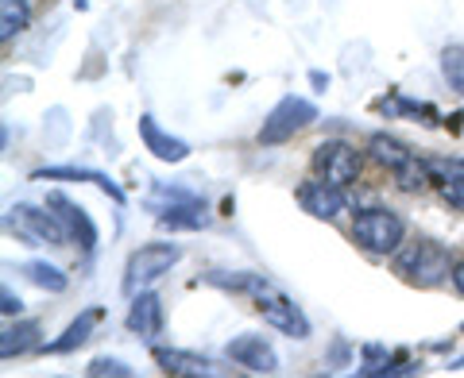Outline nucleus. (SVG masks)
Masks as SVG:
<instances>
[{"label":"nucleus","mask_w":464,"mask_h":378,"mask_svg":"<svg viewBox=\"0 0 464 378\" xmlns=\"http://www.w3.org/2000/svg\"><path fill=\"white\" fill-rule=\"evenodd\" d=\"M395 270L402 274V279L418 282V286H438V282L449 279V255H445L441 243H433V240H414V243L399 247Z\"/></svg>","instance_id":"nucleus-1"},{"label":"nucleus","mask_w":464,"mask_h":378,"mask_svg":"<svg viewBox=\"0 0 464 378\" xmlns=\"http://www.w3.org/2000/svg\"><path fill=\"white\" fill-rule=\"evenodd\" d=\"M402 221L391 209H364L353 221V236L356 243H364L368 251L375 255H391V251H399L402 247Z\"/></svg>","instance_id":"nucleus-2"},{"label":"nucleus","mask_w":464,"mask_h":378,"mask_svg":"<svg viewBox=\"0 0 464 378\" xmlns=\"http://www.w3.org/2000/svg\"><path fill=\"white\" fill-rule=\"evenodd\" d=\"M317 120V109L310 105L306 97H283L279 105L271 109V116L264 120V128H259V143H286L295 132H302V128H310Z\"/></svg>","instance_id":"nucleus-3"},{"label":"nucleus","mask_w":464,"mask_h":378,"mask_svg":"<svg viewBox=\"0 0 464 378\" xmlns=\"http://www.w3.org/2000/svg\"><path fill=\"white\" fill-rule=\"evenodd\" d=\"M8 232H16L24 243H35V247L39 243L58 247L66 240L63 221H58L54 213H47V209H35V205H12L8 209Z\"/></svg>","instance_id":"nucleus-4"},{"label":"nucleus","mask_w":464,"mask_h":378,"mask_svg":"<svg viewBox=\"0 0 464 378\" xmlns=\"http://www.w3.org/2000/svg\"><path fill=\"white\" fill-rule=\"evenodd\" d=\"M182 251L174 243H148V247H140V251L128 259V270H124V289L128 294H136L140 286H148L155 279H163V274L179 263Z\"/></svg>","instance_id":"nucleus-5"},{"label":"nucleus","mask_w":464,"mask_h":378,"mask_svg":"<svg viewBox=\"0 0 464 378\" xmlns=\"http://www.w3.org/2000/svg\"><path fill=\"white\" fill-rule=\"evenodd\" d=\"M360 166H364V158H360L356 147H348L341 139H325L322 147H314V170L317 178H325L333 185H353L360 178Z\"/></svg>","instance_id":"nucleus-6"},{"label":"nucleus","mask_w":464,"mask_h":378,"mask_svg":"<svg viewBox=\"0 0 464 378\" xmlns=\"http://www.w3.org/2000/svg\"><path fill=\"white\" fill-rule=\"evenodd\" d=\"M256 309L264 313V321L267 325H275L279 332H286L290 340H306L310 336V321L302 317V309L290 298H283V294H275V289H267V282L256 289Z\"/></svg>","instance_id":"nucleus-7"},{"label":"nucleus","mask_w":464,"mask_h":378,"mask_svg":"<svg viewBox=\"0 0 464 378\" xmlns=\"http://www.w3.org/2000/svg\"><path fill=\"white\" fill-rule=\"evenodd\" d=\"M225 355L237 363V367H248L252 374H275V371H279V359H275L271 344L264 336H256V332H244V336L228 340Z\"/></svg>","instance_id":"nucleus-8"},{"label":"nucleus","mask_w":464,"mask_h":378,"mask_svg":"<svg viewBox=\"0 0 464 378\" xmlns=\"http://www.w3.org/2000/svg\"><path fill=\"white\" fill-rule=\"evenodd\" d=\"M47 209H54V216L66 228V236H74L82 243V251H93L97 247V224L90 221V213H85L82 205H74L66 194H47Z\"/></svg>","instance_id":"nucleus-9"},{"label":"nucleus","mask_w":464,"mask_h":378,"mask_svg":"<svg viewBox=\"0 0 464 378\" xmlns=\"http://www.w3.org/2000/svg\"><path fill=\"white\" fill-rule=\"evenodd\" d=\"M298 201H302V209H306L310 216H317V221H333V216L344 213V189L325 182V178H314V182L302 185Z\"/></svg>","instance_id":"nucleus-10"},{"label":"nucleus","mask_w":464,"mask_h":378,"mask_svg":"<svg viewBox=\"0 0 464 378\" xmlns=\"http://www.w3.org/2000/svg\"><path fill=\"white\" fill-rule=\"evenodd\" d=\"M140 139H143V147L159 158V163H182V158L190 155V147H186L182 139L167 136L163 128L155 124V116H140Z\"/></svg>","instance_id":"nucleus-11"},{"label":"nucleus","mask_w":464,"mask_h":378,"mask_svg":"<svg viewBox=\"0 0 464 378\" xmlns=\"http://www.w3.org/2000/svg\"><path fill=\"white\" fill-rule=\"evenodd\" d=\"M155 363L167 374H179V378H213L217 374L209 359L190 355V352H174V347H155Z\"/></svg>","instance_id":"nucleus-12"},{"label":"nucleus","mask_w":464,"mask_h":378,"mask_svg":"<svg viewBox=\"0 0 464 378\" xmlns=\"http://www.w3.org/2000/svg\"><path fill=\"white\" fill-rule=\"evenodd\" d=\"M128 328L140 332V336H159V332H163V305H159L155 294L132 298V309H128Z\"/></svg>","instance_id":"nucleus-13"},{"label":"nucleus","mask_w":464,"mask_h":378,"mask_svg":"<svg viewBox=\"0 0 464 378\" xmlns=\"http://www.w3.org/2000/svg\"><path fill=\"white\" fill-rule=\"evenodd\" d=\"M159 224H163V228H206L209 216H206V209H201L194 197H186L182 205H170L163 216H159Z\"/></svg>","instance_id":"nucleus-14"},{"label":"nucleus","mask_w":464,"mask_h":378,"mask_svg":"<svg viewBox=\"0 0 464 378\" xmlns=\"http://www.w3.org/2000/svg\"><path fill=\"white\" fill-rule=\"evenodd\" d=\"M101 321V313L97 309H90V313H82L74 325H70L66 332H63V340H54L47 352H54V355H66V352H74V347H82L85 340H90V332H93V325Z\"/></svg>","instance_id":"nucleus-15"},{"label":"nucleus","mask_w":464,"mask_h":378,"mask_svg":"<svg viewBox=\"0 0 464 378\" xmlns=\"http://www.w3.org/2000/svg\"><path fill=\"white\" fill-rule=\"evenodd\" d=\"M368 151H372V158H375V163H380V166H387V170H399L402 163H411V151H406L402 147V143L395 139V136H372V143H368Z\"/></svg>","instance_id":"nucleus-16"},{"label":"nucleus","mask_w":464,"mask_h":378,"mask_svg":"<svg viewBox=\"0 0 464 378\" xmlns=\"http://www.w3.org/2000/svg\"><path fill=\"white\" fill-rule=\"evenodd\" d=\"M35 178H78V182H93L97 189H105V194L116 201V205H124V194L112 185V178H105V174L97 170H74V166H54V170H39Z\"/></svg>","instance_id":"nucleus-17"},{"label":"nucleus","mask_w":464,"mask_h":378,"mask_svg":"<svg viewBox=\"0 0 464 378\" xmlns=\"http://www.w3.org/2000/svg\"><path fill=\"white\" fill-rule=\"evenodd\" d=\"M35 340H39V325H35V321H20V325L5 328V340H0V355H5V359L24 355L27 347H35Z\"/></svg>","instance_id":"nucleus-18"},{"label":"nucleus","mask_w":464,"mask_h":378,"mask_svg":"<svg viewBox=\"0 0 464 378\" xmlns=\"http://www.w3.org/2000/svg\"><path fill=\"white\" fill-rule=\"evenodd\" d=\"M27 20H32V8H27V0H0V39H16Z\"/></svg>","instance_id":"nucleus-19"},{"label":"nucleus","mask_w":464,"mask_h":378,"mask_svg":"<svg viewBox=\"0 0 464 378\" xmlns=\"http://www.w3.org/2000/svg\"><path fill=\"white\" fill-rule=\"evenodd\" d=\"M24 274H27V279H32L39 289H47V294H63V289H66V274L58 270V267H51V263H27Z\"/></svg>","instance_id":"nucleus-20"},{"label":"nucleus","mask_w":464,"mask_h":378,"mask_svg":"<svg viewBox=\"0 0 464 378\" xmlns=\"http://www.w3.org/2000/svg\"><path fill=\"white\" fill-rule=\"evenodd\" d=\"M395 178L402 189H422L430 182V163H418V158H411V163H402L395 170Z\"/></svg>","instance_id":"nucleus-21"},{"label":"nucleus","mask_w":464,"mask_h":378,"mask_svg":"<svg viewBox=\"0 0 464 378\" xmlns=\"http://www.w3.org/2000/svg\"><path fill=\"white\" fill-rule=\"evenodd\" d=\"M441 66H445V78L464 93V51L460 47H449L445 58H441Z\"/></svg>","instance_id":"nucleus-22"},{"label":"nucleus","mask_w":464,"mask_h":378,"mask_svg":"<svg viewBox=\"0 0 464 378\" xmlns=\"http://www.w3.org/2000/svg\"><path fill=\"white\" fill-rule=\"evenodd\" d=\"M90 374L93 378H101V374H121V378H128V374H132V367H124L121 359H93L90 363Z\"/></svg>","instance_id":"nucleus-23"},{"label":"nucleus","mask_w":464,"mask_h":378,"mask_svg":"<svg viewBox=\"0 0 464 378\" xmlns=\"http://www.w3.org/2000/svg\"><path fill=\"white\" fill-rule=\"evenodd\" d=\"M20 309H24V301L12 294V289H5V294H0V313H5V317H16Z\"/></svg>","instance_id":"nucleus-24"},{"label":"nucleus","mask_w":464,"mask_h":378,"mask_svg":"<svg viewBox=\"0 0 464 378\" xmlns=\"http://www.w3.org/2000/svg\"><path fill=\"white\" fill-rule=\"evenodd\" d=\"M453 286H457L460 294H464V259H460V263L453 267Z\"/></svg>","instance_id":"nucleus-25"},{"label":"nucleus","mask_w":464,"mask_h":378,"mask_svg":"<svg viewBox=\"0 0 464 378\" xmlns=\"http://www.w3.org/2000/svg\"><path fill=\"white\" fill-rule=\"evenodd\" d=\"M74 5H78V8H85V5H90V0H74Z\"/></svg>","instance_id":"nucleus-26"}]
</instances>
